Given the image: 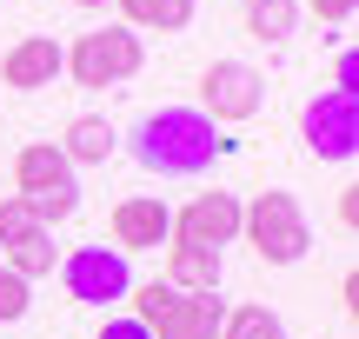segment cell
I'll return each instance as SVG.
<instances>
[{
	"instance_id": "7",
	"label": "cell",
	"mask_w": 359,
	"mask_h": 339,
	"mask_svg": "<svg viewBox=\"0 0 359 339\" xmlns=\"http://www.w3.org/2000/svg\"><path fill=\"white\" fill-rule=\"evenodd\" d=\"M299 133H306V153L313 160H339V167H346V160L359 153V93L326 87L320 100H306Z\"/></svg>"
},
{
	"instance_id": "19",
	"label": "cell",
	"mask_w": 359,
	"mask_h": 339,
	"mask_svg": "<svg viewBox=\"0 0 359 339\" xmlns=\"http://www.w3.org/2000/svg\"><path fill=\"white\" fill-rule=\"evenodd\" d=\"M34 207H27V200L20 193H7V200H0V247H13V240H20V233H34Z\"/></svg>"
},
{
	"instance_id": "1",
	"label": "cell",
	"mask_w": 359,
	"mask_h": 339,
	"mask_svg": "<svg viewBox=\"0 0 359 339\" xmlns=\"http://www.w3.org/2000/svg\"><path fill=\"white\" fill-rule=\"evenodd\" d=\"M219 153H226V140H219V127L200 106H154V113L133 127V160H140L147 173H160V180H193V173H206Z\"/></svg>"
},
{
	"instance_id": "9",
	"label": "cell",
	"mask_w": 359,
	"mask_h": 339,
	"mask_svg": "<svg viewBox=\"0 0 359 339\" xmlns=\"http://www.w3.org/2000/svg\"><path fill=\"white\" fill-rule=\"evenodd\" d=\"M60 74H67V47L53 34H20L7 53H0V80H7L13 93H40Z\"/></svg>"
},
{
	"instance_id": "2",
	"label": "cell",
	"mask_w": 359,
	"mask_h": 339,
	"mask_svg": "<svg viewBox=\"0 0 359 339\" xmlns=\"http://www.w3.org/2000/svg\"><path fill=\"white\" fill-rule=\"evenodd\" d=\"M13 193L34 207L40 226H67L80 213V180H74V160L60 153L53 140H27L13 153Z\"/></svg>"
},
{
	"instance_id": "22",
	"label": "cell",
	"mask_w": 359,
	"mask_h": 339,
	"mask_svg": "<svg viewBox=\"0 0 359 339\" xmlns=\"http://www.w3.org/2000/svg\"><path fill=\"white\" fill-rule=\"evenodd\" d=\"M100 339H154V333H147V326H140L133 313H114V319L100 326Z\"/></svg>"
},
{
	"instance_id": "4",
	"label": "cell",
	"mask_w": 359,
	"mask_h": 339,
	"mask_svg": "<svg viewBox=\"0 0 359 339\" xmlns=\"http://www.w3.org/2000/svg\"><path fill=\"white\" fill-rule=\"evenodd\" d=\"M140 67H147V47H140V34L120 27V20L93 27V34H80L74 47H67V80H74V87H120V80H133Z\"/></svg>"
},
{
	"instance_id": "16",
	"label": "cell",
	"mask_w": 359,
	"mask_h": 339,
	"mask_svg": "<svg viewBox=\"0 0 359 339\" xmlns=\"http://www.w3.org/2000/svg\"><path fill=\"white\" fill-rule=\"evenodd\" d=\"M299 27V0H246V34L266 40V47H280V40H293Z\"/></svg>"
},
{
	"instance_id": "13",
	"label": "cell",
	"mask_w": 359,
	"mask_h": 339,
	"mask_svg": "<svg viewBox=\"0 0 359 339\" xmlns=\"http://www.w3.org/2000/svg\"><path fill=\"white\" fill-rule=\"evenodd\" d=\"M53 146H60V153L74 160V167H107V160L120 153V133L107 127L100 113H80L74 127H67V140H53Z\"/></svg>"
},
{
	"instance_id": "25",
	"label": "cell",
	"mask_w": 359,
	"mask_h": 339,
	"mask_svg": "<svg viewBox=\"0 0 359 339\" xmlns=\"http://www.w3.org/2000/svg\"><path fill=\"white\" fill-rule=\"evenodd\" d=\"M74 7H114V0H74Z\"/></svg>"
},
{
	"instance_id": "20",
	"label": "cell",
	"mask_w": 359,
	"mask_h": 339,
	"mask_svg": "<svg viewBox=\"0 0 359 339\" xmlns=\"http://www.w3.org/2000/svg\"><path fill=\"white\" fill-rule=\"evenodd\" d=\"M27 279L20 273H7V266H0V326H13V319H27Z\"/></svg>"
},
{
	"instance_id": "18",
	"label": "cell",
	"mask_w": 359,
	"mask_h": 339,
	"mask_svg": "<svg viewBox=\"0 0 359 339\" xmlns=\"http://www.w3.org/2000/svg\"><path fill=\"white\" fill-rule=\"evenodd\" d=\"M127 300H133V319L154 326V319L173 306V286H167V279H147V286H127Z\"/></svg>"
},
{
	"instance_id": "15",
	"label": "cell",
	"mask_w": 359,
	"mask_h": 339,
	"mask_svg": "<svg viewBox=\"0 0 359 339\" xmlns=\"http://www.w3.org/2000/svg\"><path fill=\"white\" fill-rule=\"evenodd\" d=\"M120 7V27L133 34H180L193 27V0H114Z\"/></svg>"
},
{
	"instance_id": "21",
	"label": "cell",
	"mask_w": 359,
	"mask_h": 339,
	"mask_svg": "<svg viewBox=\"0 0 359 339\" xmlns=\"http://www.w3.org/2000/svg\"><path fill=\"white\" fill-rule=\"evenodd\" d=\"M306 7H313V20H326V27H353L359 0H306Z\"/></svg>"
},
{
	"instance_id": "10",
	"label": "cell",
	"mask_w": 359,
	"mask_h": 339,
	"mask_svg": "<svg viewBox=\"0 0 359 339\" xmlns=\"http://www.w3.org/2000/svg\"><path fill=\"white\" fill-rule=\"evenodd\" d=\"M173 240V207L160 193H127L114 207V247L120 253H154Z\"/></svg>"
},
{
	"instance_id": "5",
	"label": "cell",
	"mask_w": 359,
	"mask_h": 339,
	"mask_svg": "<svg viewBox=\"0 0 359 339\" xmlns=\"http://www.w3.org/2000/svg\"><path fill=\"white\" fill-rule=\"evenodd\" d=\"M259 106H266V74L246 60H213L200 74V113L213 120V127H240V120H253Z\"/></svg>"
},
{
	"instance_id": "3",
	"label": "cell",
	"mask_w": 359,
	"mask_h": 339,
	"mask_svg": "<svg viewBox=\"0 0 359 339\" xmlns=\"http://www.w3.org/2000/svg\"><path fill=\"white\" fill-rule=\"evenodd\" d=\"M240 233L266 266H299L306 247H313L306 207L293 193H280V186H266V193H253V207H240Z\"/></svg>"
},
{
	"instance_id": "12",
	"label": "cell",
	"mask_w": 359,
	"mask_h": 339,
	"mask_svg": "<svg viewBox=\"0 0 359 339\" xmlns=\"http://www.w3.org/2000/svg\"><path fill=\"white\" fill-rule=\"evenodd\" d=\"M167 279L173 293H219V253L213 247H187V240H167Z\"/></svg>"
},
{
	"instance_id": "8",
	"label": "cell",
	"mask_w": 359,
	"mask_h": 339,
	"mask_svg": "<svg viewBox=\"0 0 359 339\" xmlns=\"http://www.w3.org/2000/svg\"><path fill=\"white\" fill-rule=\"evenodd\" d=\"M173 240H187V247H233L240 240V193H193L187 207L173 213Z\"/></svg>"
},
{
	"instance_id": "17",
	"label": "cell",
	"mask_w": 359,
	"mask_h": 339,
	"mask_svg": "<svg viewBox=\"0 0 359 339\" xmlns=\"http://www.w3.org/2000/svg\"><path fill=\"white\" fill-rule=\"evenodd\" d=\"M213 339H286V319L273 306H233Z\"/></svg>"
},
{
	"instance_id": "6",
	"label": "cell",
	"mask_w": 359,
	"mask_h": 339,
	"mask_svg": "<svg viewBox=\"0 0 359 339\" xmlns=\"http://www.w3.org/2000/svg\"><path fill=\"white\" fill-rule=\"evenodd\" d=\"M60 286H67V300H80V306H114V300H127V286H133V266H127V253L120 247H74L60 260Z\"/></svg>"
},
{
	"instance_id": "24",
	"label": "cell",
	"mask_w": 359,
	"mask_h": 339,
	"mask_svg": "<svg viewBox=\"0 0 359 339\" xmlns=\"http://www.w3.org/2000/svg\"><path fill=\"white\" fill-rule=\"evenodd\" d=\"M339 226H359V186H339Z\"/></svg>"
},
{
	"instance_id": "23",
	"label": "cell",
	"mask_w": 359,
	"mask_h": 339,
	"mask_svg": "<svg viewBox=\"0 0 359 339\" xmlns=\"http://www.w3.org/2000/svg\"><path fill=\"white\" fill-rule=\"evenodd\" d=\"M333 87H339V93H359V53H353V47L339 53V67H333Z\"/></svg>"
},
{
	"instance_id": "11",
	"label": "cell",
	"mask_w": 359,
	"mask_h": 339,
	"mask_svg": "<svg viewBox=\"0 0 359 339\" xmlns=\"http://www.w3.org/2000/svg\"><path fill=\"white\" fill-rule=\"evenodd\" d=\"M219 319H226V300L219 293H173V306L154 319V339H213Z\"/></svg>"
},
{
	"instance_id": "14",
	"label": "cell",
	"mask_w": 359,
	"mask_h": 339,
	"mask_svg": "<svg viewBox=\"0 0 359 339\" xmlns=\"http://www.w3.org/2000/svg\"><path fill=\"white\" fill-rule=\"evenodd\" d=\"M0 266H7V273H20L27 286H34V279H47L53 266H60V247H53V226H34V233H20L13 247H0Z\"/></svg>"
}]
</instances>
